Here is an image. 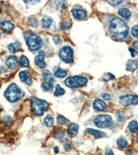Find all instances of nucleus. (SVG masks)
<instances>
[{"mask_svg": "<svg viewBox=\"0 0 138 155\" xmlns=\"http://www.w3.org/2000/svg\"><path fill=\"white\" fill-rule=\"evenodd\" d=\"M79 127L78 125L75 123H71L68 125V135L70 136V137H74L77 135V132H78Z\"/></svg>", "mask_w": 138, "mask_h": 155, "instance_id": "16", "label": "nucleus"}, {"mask_svg": "<svg viewBox=\"0 0 138 155\" xmlns=\"http://www.w3.org/2000/svg\"><path fill=\"white\" fill-rule=\"evenodd\" d=\"M71 13H72L73 16L74 17L75 19L77 20H83L87 17V13L82 9L74 8L71 10Z\"/></svg>", "mask_w": 138, "mask_h": 155, "instance_id": "11", "label": "nucleus"}, {"mask_svg": "<svg viewBox=\"0 0 138 155\" xmlns=\"http://www.w3.org/2000/svg\"><path fill=\"white\" fill-rule=\"evenodd\" d=\"M66 75H67V72L61 68H58L57 69V70L55 72V76L57 78H64Z\"/></svg>", "mask_w": 138, "mask_h": 155, "instance_id": "25", "label": "nucleus"}, {"mask_svg": "<svg viewBox=\"0 0 138 155\" xmlns=\"http://www.w3.org/2000/svg\"><path fill=\"white\" fill-rule=\"evenodd\" d=\"M137 77H138V71H137Z\"/></svg>", "mask_w": 138, "mask_h": 155, "instance_id": "43", "label": "nucleus"}, {"mask_svg": "<svg viewBox=\"0 0 138 155\" xmlns=\"http://www.w3.org/2000/svg\"><path fill=\"white\" fill-rule=\"evenodd\" d=\"M117 120L119 121H123L125 120V115H124V114L123 112H119L117 114Z\"/></svg>", "mask_w": 138, "mask_h": 155, "instance_id": "33", "label": "nucleus"}, {"mask_svg": "<svg viewBox=\"0 0 138 155\" xmlns=\"http://www.w3.org/2000/svg\"><path fill=\"white\" fill-rule=\"evenodd\" d=\"M1 33L0 32V39H1Z\"/></svg>", "mask_w": 138, "mask_h": 155, "instance_id": "41", "label": "nucleus"}, {"mask_svg": "<svg viewBox=\"0 0 138 155\" xmlns=\"http://www.w3.org/2000/svg\"><path fill=\"white\" fill-rule=\"evenodd\" d=\"M19 77L20 80L22 81V82L25 83L27 85H31L32 84V80H31L30 77L28 75V73L27 70H24L21 71L19 74Z\"/></svg>", "mask_w": 138, "mask_h": 155, "instance_id": "14", "label": "nucleus"}, {"mask_svg": "<svg viewBox=\"0 0 138 155\" xmlns=\"http://www.w3.org/2000/svg\"><path fill=\"white\" fill-rule=\"evenodd\" d=\"M88 82V79L82 76H73L66 79L65 85L70 88H78L85 86Z\"/></svg>", "mask_w": 138, "mask_h": 155, "instance_id": "4", "label": "nucleus"}, {"mask_svg": "<svg viewBox=\"0 0 138 155\" xmlns=\"http://www.w3.org/2000/svg\"><path fill=\"white\" fill-rule=\"evenodd\" d=\"M28 24H29V26L30 27H32V28H36L37 27V25H38L37 19H35V17H34L33 16H30L29 18H28Z\"/></svg>", "mask_w": 138, "mask_h": 155, "instance_id": "29", "label": "nucleus"}, {"mask_svg": "<svg viewBox=\"0 0 138 155\" xmlns=\"http://www.w3.org/2000/svg\"><path fill=\"white\" fill-rule=\"evenodd\" d=\"M138 63L136 60H128L126 65V70L133 72L137 68Z\"/></svg>", "mask_w": 138, "mask_h": 155, "instance_id": "20", "label": "nucleus"}, {"mask_svg": "<svg viewBox=\"0 0 138 155\" xmlns=\"http://www.w3.org/2000/svg\"><path fill=\"white\" fill-rule=\"evenodd\" d=\"M129 130L133 133L138 134V123L136 121H132L128 125Z\"/></svg>", "mask_w": 138, "mask_h": 155, "instance_id": "22", "label": "nucleus"}, {"mask_svg": "<svg viewBox=\"0 0 138 155\" xmlns=\"http://www.w3.org/2000/svg\"><path fill=\"white\" fill-rule=\"evenodd\" d=\"M26 4H37L38 2H40V0H23Z\"/></svg>", "mask_w": 138, "mask_h": 155, "instance_id": "35", "label": "nucleus"}, {"mask_svg": "<svg viewBox=\"0 0 138 155\" xmlns=\"http://www.w3.org/2000/svg\"><path fill=\"white\" fill-rule=\"evenodd\" d=\"M103 98L105 100H111V96L109 95V94H104L103 95Z\"/></svg>", "mask_w": 138, "mask_h": 155, "instance_id": "37", "label": "nucleus"}, {"mask_svg": "<svg viewBox=\"0 0 138 155\" xmlns=\"http://www.w3.org/2000/svg\"><path fill=\"white\" fill-rule=\"evenodd\" d=\"M8 50L12 53H17V51H19L20 49H21V45L17 43V42H15V43H12L10 44L9 46H8Z\"/></svg>", "mask_w": 138, "mask_h": 155, "instance_id": "23", "label": "nucleus"}, {"mask_svg": "<svg viewBox=\"0 0 138 155\" xmlns=\"http://www.w3.org/2000/svg\"><path fill=\"white\" fill-rule=\"evenodd\" d=\"M94 123L99 128H106L113 124V119L108 114H100L94 119Z\"/></svg>", "mask_w": 138, "mask_h": 155, "instance_id": "6", "label": "nucleus"}, {"mask_svg": "<svg viewBox=\"0 0 138 155\" xmlns=\"http://www.w3.org/2000/svg\"><path fill=\"white\" fill-rule=\"evenodd\" d=\"M43 82L42 84V88L44 91L52 90L54 83V77L52 73L48 70H45L43 73Z\"/></svg>", "mask_w": 138, "mask_h": 155, "instance_id": "8", "label": "nucleus"}, {"mask_svg": "<svg viewBox=\"0 0 138 155\" xmlns=\"http://www.w3.org/2000/svg\"><path fill=\"white\" fill-rule=\"evenodd\" d=\"M68 122V120L66 117H64V116L62 115H59L57 116V123L60 125H64L66 124Z\"/></svg>", "mask_w": 138, "mask_h": 155, "instance_id": "30", "label": "nucleus"}, {"mask_svg": "<svg viewBox=\"0 0 138 155\" xmlns=\"http://www.w3.org/2000/svg\"><path fill=\"white\" fill-rule=\"evenodd\" d=\"M44 123H45L46 126L51 127L54 124V119H53V116L50 114H48L44 119Z\"/></svg>", "mask_w": 138, "mask_h": 155, "instance_id": "26", "label": "nucleus"}, {"mask_svg": "<svg viewBox=\"0 0 138 155\" xmlns=\"http://www.w3.org/2000/svg\"><path fill=\"white\" fill-rule=\"evenodd\" d=\"M53 41H54L55 43L57 45H59L62 42L61 39H60V38L59 37V36H57V35H55L53 37Z\"/></svg>", "mask_w": 138, "mask_h": 155, "instance_id": "34", "label": "nucleus"}, {"mask_svg": "<svg viewBox=\"0 0 138 155\" xmlns=\"http://www.w3.org/2000/svg\"><path fill=\"white\" fill-rule=\"evenodd\" d=\"M133 46H134L137 49H138V42L136 41L133 42Z\"/></svg>", "mask_w": 138, "mask_h": 155, "instance_id": "39", "label": "nucleus"}, {"mask_svg": "<svg viewBox=\"0 0 138 155\" xmlns=\"http://www.w3.org/2000/svg\"><path fill=\"white\" fill-rule=\"evenodd\" d=\"M106 154H109V155L113 154V152L112 151V150H111V149H109V148H108V149L106 150Z\"/></svg>", "mask_w": 138, "mask_h": 155, "instance_id": "38", "label": "nucleus"}, {"mask_svg": "<svg viewBox=\"0 0 138 155\" xmlns=\"http://www.w3.org/2000/svg\"><path fill=\"white\" fill-rule=\"evenodd\" d=\"M106 103L99 99H97L93 102V108L97 111H104V110L106 109Z\"/></svg>", "mask_w": 138, "mask_h": 155, "instance_id": "13", "label": "nucleus"}, {"mask_svg": "<svg viewBox=\"0 0 138 155\" xmlns=\"http://www.w3.org/2000/svg\"><path fill=\"white\" fill-rule=\"evenodd\" d=\"M131 35H132L133 37H137L138 38V26H134L131 29Z\"/></svg>", "mask_w": 138, "mask_h": 155, "instance_id": "32", "label": "nucleus"}, {"mask_svg": "<svg viewBox=\"0 0 138 155\" xmlns=\"http://www.w3.org/2000/svg\"><path fill=\"white\" fill-rule=\"evenodd\" d=\"M106 1L112 6H118L123 1V0H106Z\"/></svg>", "mask_w": 138, "mask_h": 155, "instance_id": "31", "label": "nucleus"}, {"mask_svg": "<svg viewBox=\"0 0 138 155\" xmlns=\"http://www.w3.org/2000/svg\"><path fill=\"white\" fill-rule=\"evenodd\" d=\"M19 64H20V66L22 67L26 68V67H28V65H29V60H28V59L26 57V56H22L21 59H20Z\"/></svg>", "mask_w": 138, "mask_h": 155, "instance_id": "28", "label": "nucleus"}, {"mask_svg": "<svg viewBox=\"0 0 138 155\" xmlns=\"http://www.w3.org/2000/svg\"><path fill=\"white\" fill-rule=\"evenodd\" d=\"M65 94V90H64V88L59 86V85L57 84L56 87H55V91L54 93V95L55 96H60L64 95Z\"/></svg>", "mask_w": 138, "mask_h": 155, "instance_id": "27", "label": "nucleus"}, {"mask_svg": "<svg viewBox=\"0 0 138 155\" xmlns=\"http://www.w3.org/2000/svg\"><path fill=\"white\" fill-rule=\"evenodd\" d=\"M6 66L11 70L16 69L18 64V59L16 56H10L6 61Z\"/></svg>", "mask_w": 138, "mask_h": 155, "instance_id": "12", "label": "nucleus"}, {"mask_svg": "<svg viewBox=\"0 0 138 155\" xmlns=\"http://www.w3.org/2000/svg\"><path fill=\"white\" fill-rule=\"evenodd\" d=\"M54 152H55V153H58V152H59L58 147H55L54 148Z\"/></svg>", "mask_w": 138, "mask_h": 155, "instance_id": "40", "label": "nucleus"}, {"mask_svg": "<svg viewBox=\"0 0 138 155\" xmlns=\"http://www.w3.org/2000/svg\"><path fill=\"white\" fill-rule=\"evenodd\" d=\"M129 51H130V53L131 54V56H132V57H135V56H136V55H137V54H138L137 52L135 50H134V49H133V48H129Z\"/></svg>", "mask_w": 138, "mask_h": 155, "instance_id": "36", "label": "nucleus"}, {"mask_svg": "<svg viewBox=\"0 0 138 155\" xmlns=\"http://www.w3.org/2000/svg\"><path fill=\"white\" fill-rule=\"evenodd\" d=\"M117 145L119 148H125L128 146V143L126 139L124 137H120L117 141Z\"/></svg>", "mask_w": 138, "mask_h": 155, "instance_id": "24", "label": "nucleus"}, {"mask_svg": "<svg viewBox=\"0 0 138 155\" xmlns=\"http://www.w3.org/2000/svg\"><path fill=\"white\" fill-rule=\"evenodd\" d=\"M55 6L57 10L62 12L68 8V2L66 0H55Z\"/></svg>", "mask_w": 138, "mask_h": 155, "instance_id": "15", "label": "nucleus"}, {"mask_svg": "<svg viewBox=\"0 0 138 155\" xmlns=\"http://www.w3.org/2000/svg\"><path fill=\"white\" fill-rule=\"evenodd\" d=\"M73 55H74V52L72 48L70 46H64L63 48L60 49L59 56L64 62L66 63V64H72L74 62V58H73Z\"/></svg>", "mask_w": 138, "mask_h": 155, "instance_id": "7", "label": "nucleus"}, {"mask_svg": "<svg viewBox=\"0 0 138 155\" xmlns=\"http://www.w3.org/2000/svg\"><path fill=\"white\" fill-rule=\"evenodd\" d=\"M44 58H45V53L44 51L40 50L35 58V63L37 65L38 68L41 69H44L46 67V64L44 62Z\"/></svg>", "mask_w": 138, "mask_h": 155, "instance_id": "10", "label": "nucleus"}, {"mask_svg": "<svg viewBox=\"0 0 138 155\" xmlns=\"http://www.w3.org/2000/svg\"><path fill=\"white\" fill-rule=\"evenodd\" d=\"M0 28H1L4 32L8 33L13 30L14 25L10 22L4 21L1 22V24H0Z\"/></svg>", "mask_w": 138, "mask_h": 155, "instance_id": "17", "label": "nucleus"}, {"mask_svg": "<svg viewBox=\"0 0 138 155\" xmlns=\"http://www.w3.org/2000/svg\"><path fill=\"white\" fill-rule=\"evenodd\" d=\"M120 104L123 106H127L130 105H137L138 104V97L136 95L128 94V95H123L119 97Z\"/></svg>", "mask_w": 138, "mask_h": 155, "instance_id": "9", "label": "nucleus"}, {"mask_svg": "<svg viewBox=\"0 0 138 155\" xmlns=\"http://www.w3.org/2000/svg\"><path fill=\"white\" fill-rule=\"evenodd\" d=\"M1 69H2V67L0 66V70H1Z\"/></svg>", "mask_w": 138, "mask_h": 155, "instance_id": "42", "label": "nucleus"}, {"mask_svg": "<svg viewBox=\"0 0 138 155\" xmlns=\"http://www.w3.org/2000/svg\"><path fill=\"white\" fill-rule=\"evenodd\" d=\"M26 44L31 51H37L43 46V41L39 36L31 34L26 39Z\"/></svg>", "mask_w": 138, "mask_h": 155, "instance_id": "5", "label": "nucleus"}, {"mask_svg": "<svg viewBox=\"0 0 138 155\" xmlns=\"http://www.w3.org/2000/svg\"><path fill=\"white\" fill-rule=\"evenodd\" d=\"M118 14L120 15V16L122 17L124 19H128L131 16V11L129 10L128 9L125 8H120L118 10Z\"/></svg>", "mask_w": 138, "mask_h": 155, "instance_id": "21", "label": "nucleus"}, {"mask_svg": "<svg viewBox=\"0 0 138 155\" xmlns=\"http://www.w3.org/2000/svg\"><path fill=\"white\" fill-rule=\"evenodd\" d=\"M109 30L115 39H124L128 35V28L125 22L119 17H115L109 24Z\"/></svg>", "mask_w": 138, "mask_h": 155, "instance_id": "1", "label": "nucleus"}, {"mask_svg": "<svg viewBox=\"0 0 138 155\" xmlns=\"http://www.w3.org/2000/svg\"><path fill=\"white\" fill-rule=\"evenodd\" d=\"M24 93L16 84H11L4 93V96L8 102L15 103L24 97Z\"/></svg>", "mask_w": 138, "mask_h": 155, "instance_id": "2", "label": "nucleus"}, {"mask_svg": "<svg viewBox=\"0 0 138 155\" xmlns=\"http://www.w3.org/2000/svg\"><path fill=\"white\" fill-rule=\"evenodd\" d=\"M49 106V104L46 101L39 99L32 96L31 97V108L35 115H43L44 112Z\"/></svg>", "mask_w": 138, "mask_h": 155, "instance_id": "3", "label": "nucleus"}, {"mask_svg": "<svg viewBox=\"0 0 138 155\" xmlns=\"http://www.w3.org/2000/svg\"><path fill=\"white\" fill-rule=\"evenodd\" d=\"M53 23V19L50 17L48 16V15H44L43 18L42 19L41 24L42 26L44 28H48L50 26L52 25Z\"/></svg>", "mask_w": 138, "mask_h": 155, "instance_id": "18", "label": "nucleus"}, {"mask_svg": "<svg viewBox=\"0 0 138 155\" xmlns=\"http://www.w3.org/2000/svg\"><path fill=\"white\" fill-rule=\"evenodd\" d=\"M87 132L91 134H92L93 136H95V137L97 139H101L106 136V134L104 133V132L99 131V130H97L92 129V128L88 129Z\"/></svg>", "mask_w": 138, "mask_h": 155, "instance_id": "19", "label": "nucleus"}]
</instances>
